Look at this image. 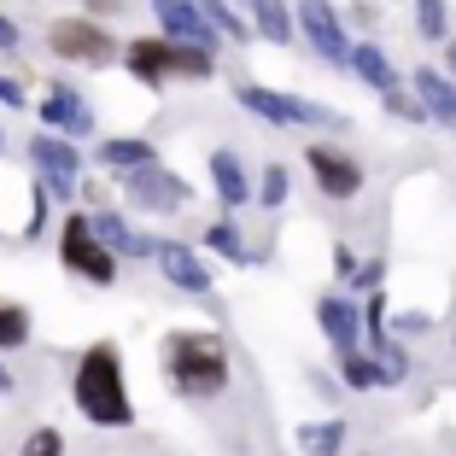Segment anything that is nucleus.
<instances>
[{
  "instance_id": "obj_1",
  "label": "nucleus",
  "mask_w": 456,
  "mask_h": 456,
  "mask_svg": "<svg viewBox=\"0 0 456 456\" xmlns=\"http://www.w3.org/2000/svg\"><path fill=\"white\" fill-rule=\"evenodd\" d=\"M70 398L77 410L94 428H129L134 421V403H129V387H123V362L111 346H88L77 362V380H70Z\"/></svg>"
},
{
  "instance_id": "obj_2",
  "label": "nucleus",
  "mask_w": 456,
  "mask_h": 456,
  "mask_svg": "<svg viewBox=\"0 0 456 456\" xmlns=\"http://www.w3.org/2000/svg\"><path fill=\"white\" fill-rule=\"evenodd\" d=\"M164 369H170L175 392H188V398H216L228 387V351L216 334H170Z\"/></svg>"
},
{
  "instance_id": "obj_3",
  "label": "nucleus",
  "mask_w": 456,
  "mask_h": 456,
  "mask_svg": "<svg viewBox=\"0 0 456 456\" xmlns=\"http://www.w3.org/2000/svg\"><path fill=\"white\" fill-rule=\"evenodd\" d=\"M123 65L141 82H164V77H216V53H200V47H182V41L164 36H141L123 47Z\"/></svg>"
},
{
  "instance_id": "obj_4",
  "label": "nucleus",
  "mask_w": 456,
  "mask_h": 456,
  "mask_svg": "<svg viewBox=\"0 0 456 456\" xmlns=\"http://www.w3.org/2000/svg\"><path fill=\"white\" fill-rule=\"evenodd\" d=\"M59 257H65L70 275H82V281H94V287H106L111 275H118V257L88 234V216H70V223H65V234H59Z\"/></svg>"
},
{
  "instance_id": "obj_5",
  "label": "nucleus",
  "mask_w": 456,
  "mask_h": 456,
  "mask_svg": "<svg viewBox=\"0 0 456 456\" xmlns=\"http://www.w3.org/2000/svg\"><path fill=\"white\" fill-rule=\"evenodd\" d=\"M240 106L252 111V118H264V123H281V129H298V123H322V129H339V111H328V106H310V100H287V94H275V88H240Z\"/></svg>"
},
{
  "instance_id": "obj_6",
  "label": "nucleus",
  "mask_w": 456,
  "mask_h": 456,
  "mask_svg": "<svg viewBox=\"0 0 456 456\" xmlns=\"http://www.w3.org/2000/svg\"><path fill=\"white\" fill-rule=\"evenodd\" d=\"M47 47H53L59 59H77V65H111V59H118V41L100 24H88V18H59V24L47 29Z\"/></svg>"
},
{
  "instance_id": "obj_7",
  "label": "nucleus",
  "mask_w": 456,
  "mask_h": 456,
  "mask_svg": "<svg viewBox=\"0 0 456 456\" xmlns=\"http://www.w3.org/2000/svg\"><path fill=\"white\" fill-rule=\"evenodd\" d=\"M29 159H36V170H41V188L53 193V200H70V193H77L82 152L70 147V141H59V134H47V129H41L36 141H29Z\"/></svg>"
},
{
  "instance_id": "obj_8",
  "label": "nucleus",
  "mask_w": 456,
  "mask_h": 456,
  "mask_svg": "<svg viewBox=\"0 0 456 456\" xmlns=\"http://www.w3.org/2000/svg\"><path fill=\"white\" fill-rule=\"evenodd\" d=\"M129 200L141 205V211H182L193 193H188V182L170 175L164 164H147V170H129Z\"/></svg>"
},
{
  "instance_id": "obj_9",
  "label": "nucleus",
  "mask_w": 456,
  "mask_h": 456,
  "mask_svg": "<svg viewBox=\"0 0 456 456\" xmlns=\"http://www.w3.org/2000/svg\"><path fill=\"white\" fill-rule=\"evenodd\" d=\"M305 164H310V175L322 182L328 200H351V193L362 188V164L351 159V152H339V147H310Z\"/></svg>"
},
{
  "instance_id": "obj_10",
  "label": "nucleus",
  "mask_w": 456,
  "mask_h": 456,
  "mask_svg": "<svg viewBox=\"0 0 456 456\" xmlns=\"http://www.w3.org/2000/svg\"><path fill=\"white\" fill-rule=\"evenodd\" d=\"M298 24H305V36L316 41V47H322V59L346 65L351 41H346V29H339V12L328 6V0H298Z\"/></svg>"
},
{
  "instance_id": "obj_11",
  "label": "nucleus",
  "mask_w": 456,
  "mask_h": 456,
  "mask_svg": "<svg viewBox=\"0 0 456 456\" xmlns=\"http://www.w3.org/2000/svg\"><path fill=\"white\" fill-rule=\"evenodd\" d=\"M152 257H159V269L170 275L182 293H211V269L193 257V246H175V240H159L152 246Z\"/></svg>"
},
{
  "instance_id": "obj_12",
  "label": "nucleus",
  "mask_w": 456,
  "mask_h": 456,
  "mask_svg": "<svg viewBox=\"0 0 456 456\" xmlns=\"http://www.w3.org/2000/svg\"><path fill=\"white\" fill-rule=\"evenodd\" d=\"M88 234H94V240L106 246L111 257H152V246H159V240H147V234H134V228L123 223L118 211H100V216H88Z\"/></svg>"
},
{
  "instance_id": "obj_13",
  "label": "nucleus",
  "mask_w": 456,
  "mask_h": 456,
  "mask_svg": "<svg viewBox=\"0 0 456 456\" xmlns=\"http://www.w3.org/2000/svg\"><path fill=\"white\" fill-rule=\"evenodd\" d=\"M41 123L47 129H65V134H88L94 129V111L82 106V94H70V88H47V100H41Z\"/></svg>"
},
{
  "instance_id": "obj_14",
  "label": "nucleus",
  "mask_w": 456,
  "mask_h": 456,
  "mask_svg": "<svg viewBox=\"0 0 456 456\" xmlns=\"http://www.w3.org/2000/svg\"><path fill=\"white\" fill-rule=\"evenodd\" d=\"M316 316H322V328H328V339H334L339 362L357 357V346H362V322H357V310H351L346 298H322V305H316Z\"/></svg>"
},
{
  "instance_id": "obj_15",
  "label": "nucleus",
  "mask_w": 456,
  "mask_h": 456,
  "mask_svg": "<svg viewBox=\"0 0 456 456\" xmlns=\"http://www.w3.org/2000/svg\"><path fill=\"white\" fill-rule=\"evenodd\" d=\"M416 106H421V118L456 129V82H444L439 70H416Z\"/></svg>"
},
{
  "instance_id": "obj_16",
  "label": "nucleus",
  "mask_w": 456,
  "mask_h": 456,
  "mask_svg": "<svg viewBox=\"0 0 456 456\" xmlns=\"http://www.w3.org/2000/svg\"><path fill=\"white\" fill-rule=\"evenodd\" d=\"M211 182H216V200L228 205V211H240V205H252V188H246V170H240V159L228 147H216L211 152Z\"/></svg>"
},
{
  "instance_id": "obj_17",
  "label": "nucleus",
  "mask_w": 456,
  "mask_h": 456,
  "mask_svg": "<svg viewBox=\"0 0 456 456\" xmlns=\"http://www.w3.org/2000/svg\"><path fill=\"white\" fill-rule=\"evenodd\" d=\"M346 65L357 70L362 82H375L380 94H387V88H398V70H392V59L380 53V47H369V41H357V47H351V53H346Z\"/></svg>"
},
{
  "instance_id": "obj_18",
  "label": "nucleus",
  "mask_w": 456,
  "mask_h": 456,
  "mask_svg": "<svg viewBox=\"0 0 456 456\" xmlns=\"http://www.w3.org/2000/svg\"><path fill=\"white\" fill-rule=\"evenodd\" d=\"M94 159L106 164V170H147V164H159V159H152V141H134V134H118V141H106Z\"/></svg>"
},
{
  "instance_id": "obj_19",
  "label": "nucleus",
  "mask_w": 456,
  "mask_h": 456,
  "mask_svg": "<svg viewBox=\"0 0 456 456\" xmlns=\"http://www.w3.org/2000/svg\"><path fill=\"white\" fill-rule=\"evenodd\" d=\"M246 12H252V24H257L264 41H293V18H287L281 0H246Z\"/></svg>"
},
{
  "instance_id": "obj_20",
  "label": "nucleus",
  "mask_w": 456,
  "mask_h": 456,
  "mask_svg": "<svg viewBox=\"0 0 456 456\" xmlns=\"http://www.w3.org/2000/svg\"><path fill=\"white\" fill-rule=\"evenodd\" d=\"M298 451H310V456H339V451H346V421H322V428H298Z\"/></svg>"
},
{
  "instance_id": "obj_21",
  "label": "nucleus",
  "mask_w": 456,
  "mask_h": 456,
  "mask_svg": "<svg viewBox=\"0 0 456 456\" xmlns=\"http://www.w3.org/2000/svg\"><path fill=\"white\" fill-rule=\"evenodd\" d=\"M346 380H351V387H362V392H369V387H398V380H392L380 362H369L362 351H357V357H346Z\"/></svg>"
},
{
  "instance_id": "obj_22",
  "label": "nucleus",
  "mask_w": 456,
  "mask_h": 456,
  "mask_svg": "<svg viewBox=\"0 0 456 456\" xmlns=\"http://www.w3.org/2000/svg\"><path fill=\"white\" fill-rule=\"evenodd\" d=\"M29 346V316L18 305H0V351H18Z\"/></svg>"
},
{
  "instance_id": "obj_23",
  "label": "nucleus",
  "mask_w": 456,
  "mask_h": 456,
  "mask_svg": "<svg viewBox=\"0 0 456 456\" xmlns=\"http://www.w3.org/2000/svg\"><path fill=\"white\" fill-rule=\"evenodd\" d=\"M205 246H211V252H223V257H234V264H252V252L240 246V234H234L228 223H211V228H205Z\"/></svg>"
},
{
  "instance_id": "obj_24",
  "label": "nucleus",
  "mask_w": 456,
  "mask_h": 456,
  "mask_svg": "<svg viewBox=\"0 0 456 456\" xmlns=\"http://www.w3.org/2000/svg\"><path fill=\"white\" fill-rule=\"evenodd\" d=\"M444 18H451V12H444V0H416V29L428 41H444Z\"/></svg>"
},
{
  "instance_id": "obj_25",
  "label": "nucleus",
  "mask_w": 456,
  "mask_h": 456,
  "mask_svg": "<svg viewBox=\"0 0 456 456\" xmlns=\"http://www.w3.org/2000/svg\"><path fill=\"white\" fill-rule=\"evenodd\" d=\"M18 456H65V433H59V428H36Z\"/></svg>"
},
{
  "instance_id": "obj_26",
  "label": "nucleus",
  "mask_w": 456,
  "mask_h": 456,
  "mask_svg": "<svg viewBox=\"0 0 456 456\" xmlns=\"http://www.w3.org/2000/svg\"><path fill=\"white\" fill-rule=\"evenodd\" d=\"M281 200H287V170H281V164H269V170H264V188H257V205H269V211H275Z\"/></svg>"
},
{
  "instance_id": "obj_27",
  "label": "nucleus",
  "mask_w": 456,
  "mask_h": 456,
  "mask_svg": "<svg viewBox=\"0 0 456 456\" xmlns=\"http://www.w3.org/2000/svg\"><path fill=\"white\" fill-rule=\"evenodd\" d=\"M387 111H392V118H403V123H428V118H421V106H416V94H403V88H387Z\"/></svg>"
},
{
  "instance_id": "obj_28",
  "label": "nucleus",
  "mask_w": 456,
  "mask_h": 456,
  "mask_svg": "<svg viewBox=\"0 0 456 456\" xmlns=\"http://www.w3.org/2000/svg\"><path fill=\"white\" fill-rule=\"evenodd\" d=\"M0 106H24V82L0 77Z\"/></svg>"
},
{
  "instance_id": "obj_29",
  "label": "nucleus",
  "mask_w": 456,
  "mask_h": 456,
  "mask_svg": "<svg viewBox=\"0 0 456 456\" xmlns=\"http://www.w3.org/2000/svg\"><path fill=\"white\" fill-rule=\"evenodd\" d=\"M12 47H18V24H12V18H0V53H12Z\"/></svg>"
},
{
  "instance_id": "obj_30",
  "label": "nucleus",
  "mask_w": 456,
  "mask_h": 456,
  "mask_svg": "<svg viewBox=\"0 0 456 456\" xmlns=\"http://www.w3.org/2000/svg\"><path fill=\"white\" fill-rule=\"evenodd\" d=\"M88 6H94V12H111V6H118V0H88Z\"/></svg>"
},
{
  "instance_id": "obj_31",
  "label": "nucleus",
  "mask_w": 456,
  "mask_h": 456,
  "mask_svg": "<svg viewBox=\"0 0 456 456\" xmlns=\"http://www.w3.org/2000/svg\"><path fill=\"white\" fill-rule=\"evenodd\" d=\"M451 70H456V41H451Z\"/></svg>"
}]
</instances>
